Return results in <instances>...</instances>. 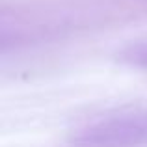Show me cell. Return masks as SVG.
<instances>
[{
    "instance_id": "7a4b0ae2",
    "label": "cell",
    "mask_w": 147,
    "mask_h": 147,
    "mask_svg": "<svg viewBox=\"0 0 147 147\" xmlns=\"http://www.w3.org/2000/svg\"><path fill=\"white\" fill-rule=\"evenodd\" d=\"M119 60L125 61L130 67L147 71V41H140V43H132L129 47H125L119 54Z\"/></svg>"
},
{
    "instance_id": "6da1fadb",
    "label": "cell",
    "mask_w": 147,
    "mask_h": 147,
    "mask_svg": "<svg viewBox=\"0 0 147 147\" xmlns=\"http://www.w3.org/2000/svg\"><path fill=\"white\" fill-rule=\"evenodd\" d=\"M82 147H136L147 144V110L112 117L84 129L76 136Z\"/></svg>"
}]
</instances>
